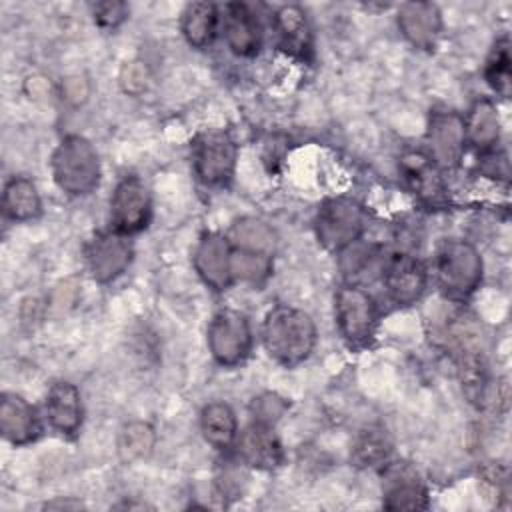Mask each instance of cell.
Listing matches in <instances>:
<instances>
[{
	"mask_svg": "<svg viewBox=\"0 0 512 512\" xmlns=\"http://www.w3.org/2000/svg\"><path fill=\"white\" fill-rule=\"evenodd\" d=\"M316 326L308 312L278 304L262 322V344L272 360L286 368L302 364L316 346Z\"/></svg>",
	"mask_w": 512,
	"mask_h": 512,
	"instance_id": "1",
	"label": "cell"
},
{
	"mask_svg": "<svg viewBox=\"0 0 512 512\" xmlns=\"http://www.w3.org/2000/svg\"><path fill=\"white\" fill-rule=\"evenodd\" d=\"M52 178L68 196H86L100 184V160L90 140L78 134L64 136L50 158Z\"/></svg>",
	"mask_w": 512,
	"mask_h": 512,
	"instance_id": "2",
	"label": "cell"
},
{
	"mask_svg": "<svg viewBox=\"0 0 512 512\" xmlns=\"http://www.w3.org/2000/svg\"><path fill=\"white\" fill-rule=\"evenodd\" d=\"M482 256L474 244L460 238L444 240L434 258V272L440 290L456 300H466L482 282Z\"/></svg>",
	"mask_w": 512,
	"mask_h": 512,
	"instance_id": "3",
	"label": "cell"
},
{
	"mask_svg": "<svg viewBox=\"0 0 512 512\" xmlns=\"http://www.w3.org/2000/svg\"><path fill=\"white\" fill-rule=\"evenodd\" d=\"M334 316L340 336L354 348L366 346L378 326V306L370 292L352 282L338 286L334 294Z\"/></svg>",
	"mask_w": 512,
	"mask_h": 512,
	"instance_id": "4",
	"label": "cell"
},
{
	"mask_svg": "<svg viewBox=\"0 0 512 512\" xmlns=\"http://www.w3.org/2000/svg\"><path fill=\"white\" fill-rule=\"evenodd\" d=\"M314 230L318 242L330 252H342L364 232V210L352 198H328L320 204Z\"/></svg>",
	"mask_w": 512,
	"mask_h": 512,
	"instance_id": "5",
	"label": "cell"
},
{
	"mask_svg": "<svg viewBox=\"0 0 512 512\" xmlns=\"http://www.w3.org/2000/svg\"><path fill=\"white\" fill-rule=\"evenodd\" d=\"M206 342L212 358L220 366L232 368L242 364L248 358L254 342L246 314L234 308L218 310L208 324Z\"/></svg>",
	"mask_w": 512,
	"mask_h": 512,
	"instance_id": "6",
	"label": "cell"
},
{
	"mask_svg": "<svg viewBox=\"0 0 512 512\" xmlns=\"http://www.w3.org/2000/svg\"><path fill=\"white\" fill-rule=\"evenodd\" d=\"M238 146L224 130H202L192 142V166L206 186H224L236 170Z\"/></svg>",
	"mask_w": 512,
	"mask_h": 512,
	"instance_id": "7",
	"label": "cell"
},
{
	"mask_svg": "<svg viewBox=\"0 0 512 512\" xmlns=\"http://www.w3.org/2000/svg\"><path fill=\"white\" fill-rule=\"evenodd\" d=\"M134 256L130 236H124L116 230L96 232L84 246L86 268L98 284L114 282L126 272Z\"/></svg>",
	"mask_w": 512,
	"mask_h": 512,
	"instance_id": "8",
	"label": "cell"
},
{
	"mask_svg": "<svg viewBox=\"0 0 512 512\" xmlns=\"http://www.w3.org/2000/svg\"><path fill=\"white\" fill-rule=\"evenodd\" d=\"M152 216V198L138 176H124L110 196V228L132 236L142 232Z\"/></svg>",
	"mask_w": 512,
	"mask_h": 512,
	"instance_id": "9",
	"label": "cell"
},
{
	"mask_svg": "<svg viewBox=\"0 0 512 512\" xmlns=\"http://www.w3.org/2000/svg\"><path fill=\"white\" fill-rule=\"evenodd\" d=\"M382 474V504L388 510H426L428 488L420 472L406 460L384 462Z\"/></svg>",
	"mask_w": 512,
	"mask_h": 512,
	"instance_id": "10",
	"label": "cell"
},
{
	"mask_svg": "<svg viewBox=\"0 0 512 512\" xmlns=\"http://www.w3.org/2000/svg\"><path fill=\"white\" fill-rule=\"evenodd\" d=\"M428 156L438 168H454L466 146L464 118L448 108H434L428 116L426 128Z\"/></svg>",
	"mask_w": 512,
	"mask_h": 512,
	"instance_id": "11",
	"label": "cell"
},
{
	"mask_svg": "<svg viewBox=\"0 0 512 512\" xmlns=\"http://www.w3.org/2000/svg\"><path fill=\"white\" fill-rule=\"evenodd\" d=\"M382 282L394 304L410 306L424 294L428 284V270L424 262L414 254L396 252L384 262Z\"/></svg>",
	"mask_w": 512,
	"mask_h": 512,
	"instance_id": "12",
	"label": "cell"
},
{
	"mask_svg": "<svg viewBox=\"0 0 512 512\" xmlns=\"http://www.w3.org/2000/svg\"><path fill=\"white\" fill-rule=\"evenodd\" d=\"M192 262L200 280L214 292H224L234 284L232 244L226 234L204 232L194 248Z\"/></svg>",
	"mask_w": 512,
	"mask_h": 512,
	"instance_id": "13",
	"label": "cell"
},
{
	"mask_svg": "<svg viewBox=\"0 0 512 512\" xmlns=\"http://www.w3.org/2000/svg\"><path fill=\"white\" fill-rule=\"evenodd\" d=\"M400 172L418 202L428 208H444L448 204V188L442 178V168H438L428 154H404L400 158Z\"/></svg>",
	"mask_w": 512,
	"mask_h": 512,
	"instance_id": "14",
	"label": "cell"
},
{
	"mask_svg": "<svg viewBox=\"0 0 512 512\" xmlns=\"http://www.w3.org/2000/svg\"><path fill=\"white\" fill-rule=\"evenodd\" d=\"M238 460L258 470H272L282 464V444L274 432V426L254 422L238 432L234 442Z\"/></svg>",
	"mask_w": 512,
	"mask_h": 512,
	"instance_id": "15",
	"label": "cell"
},
{
	"mask_svg": "<svg viewBox=\"0 0 512 512\" xmlns=\"http://www.w3.org/2000/svg\"><path fill=\"white\" fill-rule=\"evenodd\" d=\"M220 26L228 48L236 56H254L262 44V28L254 10L244 2H232L224 6Z\"/></svg>",
	"mask_w": 512,
	"mask_h": 512,
	"instance_id": "16",
	"label": "cell"
},
{
	"mask_svg": "<svg viewBox=\"0 0 512 512\" xmlns=\"http://www.w3.org/2000/svg\"><path fill=\"white\" fill-rule=\"evenodd\" d=\"M402 36L420 50H432L442 32L440 8L432 2H406L398 8Z\"/></svg>",
	"mask_w": 512,
	"mask_h": 512,
	"instance_id": "17",
	"label": "cell"
},
{
	"mask_svg": "<svg viewBox=\"0 0 512 512\" xmlns=\"http://www.w3.org/2000/svg\"><path fill=\"white\" fill-rule=\"evenodd\" d=\"M0 432L14 446L34 442L40 436V420L34 406L18 394L4 392L0 400Z\"/></svg>",
	"mask_w": 512,
	"mask_h": 512,
	"instance_id": "18",
	"label": "cell"
},
{
	"mask_svg": "<svg viewBox=\"0 0 512 512\" xmlns=\"http://www.w3.org/2000/svg\"><path fill=\"white\" fill-rule=\"evenodd\" d=\"M44 410L50 426L62 436H74L82 426V398L72 382H54L48 388Z\"/></svg>",
	"mask_w": 512,
	"mask_h": 512,
	"instance_id": "19",
	"label": "cell"
},
{
	"mask_svg": "<svg viewBox=\"0 0 512 512\" xmlns=\"http://www.w3.org/2000/svg\"><path fill=\"white\" fill-rule=\"evenodd\" d=\"M274 28L280 40V46L296 58H308L312 52V32L306 18V12L296 6L288 4L278 8L274 14Z\"/></svg>",
	"mask_w": 512,
	"mask_h": 512,
	"instance_id": "20",
	"label": "cell"
},
{
	"mask_svg": "<svg viewBox=\"0 0 512 512\" xmlns=\"http://www.w3.org/2000/svg\"><path fill=\"white\" fill-rule=\"evenodd\" d=\"M462 118H464L466 142H470L482 152L496 148L500 140V118L492 100L488 98L476 100L470 106L468 114Z\"/></svg>",
	"mask_w": 512,
	"mask_h": 512,
	"instance_id": "21",
	"label": "cell"
},
{
	"mask_svg": "<svg viewBox=\"0 0 512 512\" xmlns=\"http://www.w3.org/2000/svg\"><path fill=\"white\" fill-rule=\"evenodd\" d=\"M220 26V12L210 2H192L184 8L180 30L192 48H206L212 44Z\"/></svg>",
	"mask_w": 512,
	"mask_h": 512,
	"instance_id": "22",
	"label": "cell"
},
{
	"mask_svg": "<svg viewBox=\"0 0 512 512\" xmlns=\"http://www.w3.org/2000/svg\"><path fill=\"white\" fill-rule=\"evenodd\" d=\"M4 216L14 222L34 220L42 212V200L34 182L26 176H12L2 192Z\"/></svg>",
	"mask_w": 512,
	"mask_h": 512,
	"instance_id": "23",
	"label": "cell"
},
{
	"mask_svg": "<svg viewBox=\"0 0 512 512\" xmlns=\"http://www.w3.org/2000/svg\"><path fill=\"white\" fill-rule=\"evenodd\" d=\"M200 432L216 450L232 448L238 436V420L226 402H210L200 412Z\"/></svg>",
	"mask_w": 512,
	"mask_h": 512,
	"instance_id": "24",
	"label": "cell"
},
{
	"mask_svg": "<svg viewBox=\"0 0 512 512\" xmlns=\"http://www.w3.org/2000/svg\"><path fill=\"white\" fill-rule=\"evenodd\" d=\"M226 238L230 240L232 248H240V250H250V252H264L274 256L276 252V234L274 230L260 218L254 216H244L238 218Z\"/></svg>",
	"mask_w": 512,
	"mask_h": 512,
	"instance_id": "25",
	"label": "cell"
},
{
	"mask_svg": "<svg viewBox=\"0 0 512 512\" xmlns=\"http://www.w3.org/2000/svg\"><path fill=\"white\" fill-rule=\"evenodd\" d=\"M392 440L386 430L378 426H370L362 430L352 446V462L360 468H380L390 460Z\"/></svg>",
	"mask_w": 512,
	"mask_h": 512,
	"instance_id": "26",
	"label": "cell"
},
{
	"mask_svg": "<svg viewBox=\"0 0 512 512\" xmlns=\"http://www.w3.org/2000/svg\"><path fill=\"white\" fill-rule=\"evenodd\" d=\"M272 258L264 252L232 248V278L250 286H262L272 274Z\"/></svg>",
	"mask_w": 512,
	"mask_h": 512,
	"instance_id": "27",
	"label": "cell"
},
{
	"mask_svg": "<svg viewBox=\"0 0 512 512\" xmlns=\"http://www.w3.org/2000/svg\"><path fill=\"white\" fill-rule=\"evenodd\" d=\"M510 62V42L506 36H502L492 46V52L484 66V78L488 86L500 96L510 94Z\"/></svg>",
	"mask_w": 512,
	"mask_h": 512,
	"instance_id": "28",
	"label": "cell"
},
{
	"mask_svg": "<svg viewBox=\"0 0 512 512\" xmlns=\"http://www.w3.org/2000/svg\"><path fill=\"white\" fill-rule=\"evenodd\" d=\"M154 446V432L148 424L144 422H132L122 430L120 436V452L124 458H142L144 454L150 452Z\"/></svg>",
	"mask_w": 512,
	"mask_h": 512,
	"instance_id": "29",
	"label": "cell"
},
{
	"mask_svg": "<svg viewBox=\"0 0 512 512\" xmlns=\"http://www.w3.org/2000/svg\"><path fill=\"white\" fill-rule=\"evenodd\" d=\"M286 408H288V402L274 392H264V394L256 396L250 404L254 422H262L268 426H274L278 422V418L286 412Z\"/></svg>",
	"mask_w": 512,
	"mask_h": 512,
	"instance_id": "30",
	"label": "cell"
},
{
	"mask_svg": "<svg viewBox=\"0 0 512 512\" xmlns=\"http://www.w3.org/2000/svg\"><path fill=\"white\" fill-rule=\"evenodd\" d=\"M92 14L100 28H118L128 16V6L124 2H98L92 6Z\"/></svg>",
	"mask_w": 512,
	"mask_h": 512,
	"instance_id": "31",
	"label": "cell"
}]
</instances>
